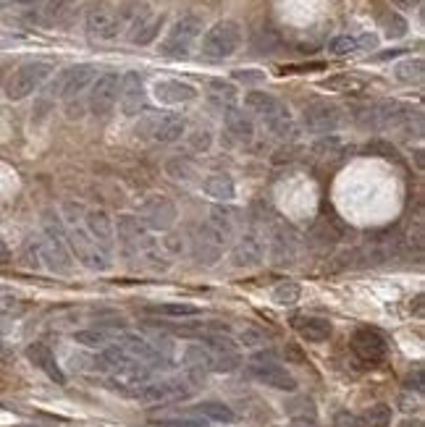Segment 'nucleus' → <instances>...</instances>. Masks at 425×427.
<instances>
[{"label": "nucleus", "mask_w": 425, "mask_h": 427, "mask_svg": "<svg viewBox=\"0 0 425 427\" xmlns=\"http://www.w3.org/2000/svg\"><path fill=\"white\" fill-rule=\"evenodd\" d=\"M192 396V385L184 378H163V380H150L134 393V399L142 404H168V401H181Z\"/></svg>", "instance_id": "11"}, {"label": "nucleus", "mask_w": 425, "mask_h": 427, "mask_svg": "<svg viewBox=\"0 0 425 427\" xmlns=\"http://www.w3.org/2000/svg\"><path fill=\"white\" fill-rule=\"evenodd\" d=\"M212 144V134L208 129H197L189 134V147L194 149V152H208Z\"/></svg>", "instance_id": "43"}, {"label": "nucleus", "mask_w": 425, "mask_h": 427, "mask_svg": "<svg viewBox=\"0 0 425 427\" xmlns=\"http://www.w3.org/2000/svg\"><path fill=\"white\" fill-rule=\"evenodd\" d=\"M203 192L218 202H232L237 197V184L229 173H208L203 178Z\"/></svg>", "instance_id": "27"}, {"label": "nucleus", "mask_w": 425, "mask_h": 427, "mask_svg": "<svg viewBox=\"0 0 425 427\" xmlns=\"http://www.w3.org/2000/svg\"><path fill=\"white\" fill-rule=\"evenodd\" d=\"M113 338H116V333L105 330V328H87V330L74 333L76 344L87 346V349H105V346L113 344Z\"/></svg>", "instance_id": "31"}, {"label": "nucleus", "mask_w": 425, "mask_h": 427, "mask_svg": "<svg viewBox=\"0 0 425 427\" xmlns=\"http://www.w3.org/2000/svg\"><path fill=\"white\" fill-rule=\"evenodd\" d=\"M342 108L328 100H315L302 111V126L310 134H333L342 126Z\"/></svg>", "instance_id": "12"}, {"label": "nucleus", "mask_w": 425, "mask_h": 427, "mask_svg": "<svg viewBox=\"0 0 425 427\" xmlns=\"http://www.w3.org/2000/svg\"><path fill=\"white\" fill-rule=\"evenodd\" d=\"M82 223H84V231L90 233L95 239V244L100 247L105 254L113 257V244H116V223L111 221V215L105 210H82Z\"/></svg>", "instance_id": "17"}, {"label": "nucleus", "mask_w": 425, "mask_h": 427, "mask_svg": "<svg viewBox=\"0 0 425 427\" xmlns=\"http://www.w3.org/2000/svg\"><path fill=\"white\" fill-rule=\"evenodd\" d=\"M397 8H402V11H412V8H417L423 0H391Z\"/></svg>", "instance_id": "48"}, {"label": "nucleus", "mask_w": 425, "mask_h": 427, "mask_svg": "<svg viewBox=\"0 0 425 427\" xmlns=\"http://www.w3.org/2000/svg\"><path fill=\"white\" fill-rule=\"evenodd\" d=\"M184 364L194 372H215V357H212V352L203 344V341L186 346Z\"/></svg>", "instance_id": "28"}, {"label": "nucleus", "mask_w": 425, "mask_h": 427, "mask_svg": "<svg viewBox=\"0 0 425 427\" xmlns=\"http://www.w3.org/2000/svg\"><path fill=\"white\" fill-rule=\"evenodd\" d=\"M145 129H150V137L160 144H174L186 134V118L179 113H166V116H150ZM142 129V131H145Z\"/></svg>", "instance_id": "20"}, {"label": "nucleus", "mask_w": 425, "mask_h": 427, "mask_svg": "<svg viewBox=\"0 0 425 427\" xmlns=\"http://www.w3.org/2000/svg\"><path fill=\"white\" fill-rule=\"evenodd\" d=\"M152 97L160 105H184V102H192L197 97V89L192 84L179 82V79H160L152 84Z\"/></svg>", "instance_id": "22"}, {"label": "nucleus", "mask_w": 425, "mask_h": 427, "mask_svg": "<svg viewBox=\"0 0 425 427\" xmlns=\"http://www.w3.org/2000/svg\"><path fill=\"white\" fill-rule=\"evenodd\" d=\"M405 50H388V53H381V56H376V61H388V58H397L402 56Z\"/></svg>", "instance_id": "50"}, {"label": "nucleus", "mask_w": 425, "mask_h": 427, "mask_svg": "<svg viewBox=\"0 0 425 427\" xmlns=\"http://www.w3.org/2000/svg\"><path fill=\"white\" fill-rule=\"evenodd\" d=\"M137 218L150 233H166L174 228L179 210H176L174 199H168L166 194H150L139 207Z\"/></svg>", "instance_id": "9"}, {"label": "nucleus", "mask_w": 425, "mask_h": 427, "mask_svg": "<svg viewBox=\"0 0 425 427\" xmlns=\"http://www.w3.org/2000/svg\"><path fill=\"white\" fill-rule=\"evenodd\" d=\"M333 425L336 427H362V419L354 417L352 411H339V414L333 417Z\"/></svg>", "instance_id": "46"}, {"label": "nucleus", "mask_w": 425, "mask_h": 427, "mask_svg": "<svg viewBox=\"0 0 425 427\" xmlns=\"http://www.w3.org/2000/svg\"><path fill=\"white\" fill-rule=\"evenodd\" d=\"M194 417L205 419V422H218V425H234L237 422V411H234L229 404H223V401H200L197 407L192 409Z\"/></svg>", "instance_id": "26"}, {"label": "nucleus", "mask_w": 425, "mask_h": 427, "mask_svg": "<svg viewBox=\"0 0 425 427\" xmlns=\"http://www.w3.org/2000/svg\"><path fill=\"white\" fill-rule=\"evenodd\" d=\"M323 87L325 89H360L362 87V82H357L354 76H347V74H342V76H336V79H328V82H323Z\"/></svg>", "instance_id": "44"}, {"label": "nucleus", "mask_w": 425, "mask_h": 427, "mask_svg": "<svg viewBox=\"0 0 425 427\" xmlns=\"http://www.w3.org/2000/svg\"><path fill=\"white\" fill-rule=\"evenodd\" d=\"M247 372H250L258 383L268 385V388L289 390V393L297 390V378L284 364L278 362L273 354H255L250 359V364H247Z\"/></svg>", "instance_id": "8"}, {"label": "nucleus", "mask_w": 425, "mask_h": 427, "mask_svg": "<svg viewBox=\"0 0 425 427\" xmlns=\"http://www.w3.org/2000/svg\"><path fill=\"white\" fill-rule=\"evenodd\" d=\"M241 39H244V32H241L239 21L234 19L215 21L203 37V56L210 58V61L232 58L241 47Z\"/></svg>", "instance_id": "4"}, {"label": "nucleus", "mask_w": 425, "mask_h": 427, "mask_svg": "<svg viewBox=\"0 0 425 427\" xmlns=\"http://www.w3.org/2000/svg\"><path fill=\"white\" fill-rule=\"evenodd\" d=\"M263 257H265V244L260 239V233L255 231L241 233L232 247V254H229L234 268H255L263 262Z\"/></svg>", "instance_id": "19"}, {"label": "nucleus", "mask_w": 425, "mask_h": 427, "mask_svg": "<svg viewBox=\"0 0 425 427\" xmlns=\"http://www.w3.org/2000/svg\"><path fill=\"white\" fill-rule=\"evenodd\" d=\"M425 74L423 58H405L402 63L394 66V79L402 84H420Z\"/></svg>", "instance_id": "30"}, {"label": "nucleus", "mask_w": 425, "mask_h": 427, "mask_svg": "<svg viewBox=\"0 0 425 427\" xmlns=\"http://www.w3.org/2000/svg\"><path fill=\"white\" fill-rule=\"evenodd\" d=\"M352 352L360 357L362 362H383L388 354V341L386 335L376 330V328H357L352 333Z\"/></svg>", "instance_id": "16"}, {"label": "nucleus", "mask_w": 425, "mask_h": 427, "mask_svg": "<svg viewBox=\"0 0 425 427\" xmlns=\"http://www.w3.org/2000/svg\"><path fill=\"white\" fill-rule=\"evenodd\" d=\"M223 123H226V131L232 134L237 142H252L255 140V121H252L250 113H244L241 108H226L223 111Z\"/></svg>", "instance_id": "25"}, {"label": "nucleus", "mask_w": 425, "mask_h": 427, "mask_svg": "<svg viewBox=\"0 0 425 427\" xmlns=\"http://www.w3.org/2000/svg\"><path fill=\"white\" fill-rule=\"evenodd\" d=\"M79 0H47L45 8H42V21L45 24H61V21L71 13Z\"/></svg>", "instance_id": "35"}, {"label": "nucleus", "mask_w": 425, "mask_h": 427, "mask_svg": "<svg viewBox=\"0 0 425 427\" xmlns=\"http://www.w3.org/2000/svg\"><path fill=\"white\" fill-rule=\"evenodd\" d=\"M203 35V19L197 13H186L168 29L166 39L160 42V56L166 58H186L192 53L194 42Z\"/></svg>", "instance_id": "5"}, {"label": "nucleus", "mask_w": 425, "mask_h": 427, "mask_svg": "<svg viewBox=\"0 0 425 427\" xmlns=\"http://www.w3.org/2000/svg\"><path fill=\"white\" fill-rule=\"evenodd\" d=\"M64 228H66V247H68V252L74 254L76 260L82 262L84 268L100 270V273L111 268V254H105V252L95 244L92 236L84 231L82 221H76V218H71V215H66Z\"/></svg>", "instance_id": "3"}, {"label": "nucleus", "mask_w": 425, "mask_h": 427, "mask_svg": "<svg viewBox=\"0 0 425 427\" xmlns=\"http://www.w3.org/2000/svg\"><path fill=\"white\" fill-rule=\"evenodd\" d=\"M27 359L37 370H42L50 378L53 383H58V385H64L66 383V375H64V370H61V364H58V359H56V354H53V349L50 346H45V344H29L27 346Z\"/></svg>", "instance_id": "23"}, {"label": "nucleus", "mask_w": 425, "mask_h": 427, "mask_svg": "<svg viewBox=\"0 0 425 427\" xmlns=\"http://www.w3.org/2000/svg\"><path fill=\"white\" fill-rule=\"evenodd\" d=\"M294 328H297V333L302 335L305 341H310V344H323V341H328L331 333H333L331 320L318 317V315L294 317Z\"/></svg>", "instance_id": "24"}, {"label": "nucleus", "mask_w": 425, "mask_h": 427, "mask_svg": "<svg viewBox=\"0 0 425 427\" xmlns=\"http://www.w3.org/2000/svg\"><path fill=\"white\" fill-rule=\"evenodd\" d=\"M42 221H45V225H42L45 233L32 236L24 244V254L32 262V268L66 276V273H71V254L66 247V228L56 213H45Z\"/></svg>", "instance_id": "1"}, {"label": "nucleus", "mask_w": 425, "mask_h": 427, "mask_svg": "<svg viewBox=\"0 0 425 427\" xmlns=\"http://www.w3.org/2000/svg\"><path fill=\"white\" fill-rule=\"evenodd\" d=\"M119 84L121 76L113 74V71L95 76V82L90 84V111L97 118H105L116 108V102H119Z\"/></svg>", "instance_id": "14"}, {"label": "nucleus", "mask_w": 425, "mask_h": 427, "mask_svg": "<svg viewBox=\"0 0 425 427\" xmlns=\"http://www.w3.org/2000/svg\"><path fill=\"white\" fill-rule=\"evenodd\" d=\"M8 3H13V6H35L40 0H8Z\"/></svg>", "instance_id": "51"}, {"label": "nucleus", "mask_w": 425, "mask_h": 427, "mask_svg": "<svg viewBox=\"0 0 425 427\" xmlns=\"http://www.w3.org/2000/svg\"><path fill=\"white\" fill-rule=\"evenodd\" d=\"M166 173L171 178H176V181H184V184H189V181H194V176H197V171H194V166H189V163H184V160H168L166 163Z\"/></svg>", "instance_id": "40"}, {"label": "nucleus", "mask_w": 425, "mask_h": 427, "mask_svg": "<svg viewBox=\"0 0 425 427\" xmlns=\"http://www.w3.org/2000/svg\"><path fill=\"white\" fill-rule=\"evenodd\" d=\"M152 315L160 317H174V320H186V317H200L203 315V307L194 304H179V302H168V304H155L150 307Z\"/></svg>", "instance_id": "32"}, {"label": "nucleus", "mask_w": 425, "mask_h": 427, "mask_svg": "<svg viewBox=\"0 0 425 427\" xmlns=\"http://www.w3.org/2000/svg\"><path fill=\"white\" fill-rule=\"evenodd\" d=\"M284 411H287L289 417L297 419V422H310L315 425V419H318V409H315V401L307 399V396H292V399L284 401Z\"/></svg>", "instance_id": "29"}, {"label": "nucleus", "mask_w": 425, "mask_h": 427, "mask_svg": "<svg viewBox=\"0 0 425 427\" xmlns=\"http://www.w3.org/2000/svg\"><path fill=\"white\" fill-rule=\"evenodd\" d=\"M247 111L255 113L263 126L281 142H292L297 137V126L292 118V111L287 108V102L278 100L276 94L270 92H250L244 97Z\"/></svg>", "instance_id": "2"}, {"label": "nucleus", "mask_w": 425, "mask_h": 427, "mask_svg": "<svg viewBox=\"0 0 425 427\" xmlns=\"http://www.w3.org/2000/svg\"><path fill=\"white\" fill-rule=\"evenodd\" d=\"M357 42H360V50H376V47H378V37H376V35H368V32L360 35Z\"/></svg>", "instance_id": "47"}, {"label": "nucleus", "mask_w": 425, "mask_h": 427, "mask_svg": "<svg viewBox=\"0 0 425 427\" xmlns=\"http://www.w3.org/2000/svg\"><path fill=\"white\" fill-rule=\"evenodd\" d=\"M405 390L407 393H423V388H425V375H423V367H415L412 372H407V378H405Z\"/></svg>", "instance_id": "42"}, {"label": "nucleus", "mask_w": 425, "mask_h": 427, "mask_svg": "<svg viewBox=\"0 0 425 427\" xmlns=\"http://www.w3.org/2000/svg\"><path fill=\"white\" fill-rule=\"evenodd\" d=\"M97 76V68L92 63H76V66H68L66 71L56 76V82L50 84L47 94L50 97H64V100H74L76 94H82L90 84L95 82Z\"/></svg>", "instance_id": "10"}, {"label": "nucleus", "mask_w": 425, "mask_h": 427, "mask_svg": "<svg viewBox=\"0 0 425 427\" xmlns=\"http://www.w3.org/2000/svg\"><path fill=\"white\" fill-rule=\"evenodd\" d=\"M402 427H423V422H420V419H405Z\"/></svg>", "instance_id": "52"}, {"label": "nucleus", "mask_w": 425, "mask_h": 427, "mask_svg": "<svg viewBox=\"0 0 425 427\" xmlns=\"http://www.w3.org/2000/svg\"><path fill=\"white\" fill-rule=\"evenodd\" d=\"M232 76H234V82L247 84V87L265 82V71H260V68H237Z\"/></svg>", "instance_id": "41"}, {"label": "nucleus", "mask_w": 425, "mask_h": 427, "mask_svg": "<svg viewBox=\"0 0 425 427\" xmlns=\"http://www.w3.org/2000/svg\"><path fill=\"white\" fill-rule=\"evenodd\" d=\"M113 344L121 346L131 359L142 362L145 367H150V370H157V367H166L168 364L166 354L160 352L155 344H150L148 338H142V335L137 333H116Z\"/></svg>", "instance_id": "13"}, {"label": "nucleus", "mask_w": 425, "mask_h": 427, "mask_svg": "<svg viewBox=\"0 0 425 427\" xmlns=\"http://www.w3.org/2000/svg\"><path fill=\"white\" fill-rule=\"evenodd\" d=\"M360 50V42H357V35H336V37L328 42V53L331 56H352Z\"/></svg>", "instance_id": "38"}, {"label": "nucleus", "mask_w": 425, "mask_h": 427, "mask_svg": "<svg viewBox=\"0 0 425 427\" xmlns=\"http://www.w3.org/2000/svg\"><path fill=\"white\" fill-rule=\"evenodd\" d=\"M299 244H297V233L287 223H276L268 239V257L276 268H289L294 265Z\"/></svg>", "instance_id": "15"}, {"label": "nucleus", "mask_w": 425, "mask_h": 427, "mask_svg": "<svg viewBox=\"0 0 425 427\" xmlns=\"http://www.w3.org/2000/svg\"><path fill=\"white\" fill-rule=\"evenodd\" d=\"M223 244H226V236L210 223H200L189 231V252H192V260L197 262V265H203V268H212L215 262L221 260Z\"/></svg>", "instance_id": "7"}, {"label": "nucleus", "mask_w": 425, "mask_h": 427, "mask_svg": "<svg viewBox=\"0 0 425 427\" xmlns=\"http://www.w3.org/2000/svg\"><path fill=\"white\" fill-rule=\"evenodd\" d=\"M208 89H210V97L218 102H226V108H232L234 97H237V87L232 82H223V79H210L208 82Z\"/></svg>", "instance_id": "39"}, {"label": "nucleus", "mask_w": 425, "mask_h": 427, "mask_svg": "<svg viewBox=\"0 0 425 427\" xmlns=\"http://www.w3.org/2000/svg\"><path fill=\"white\" fill-rule=\"evenodd\" d=\"M50 74H53V63H47V61H27V63H21L11 74L8 84H6L8 100L19 102L32 92H37L40 87L50 79Z\"/></svg>", "instance_id": "6"}, {"label": "nucleus", "mask_w": 425, "mask_h": 427, "mask_svg": "<svg viewBox=\"0 0 425 427\" xmlns=\"http://www.w3.org/2000/svg\"><path fill=\"white\" fill-rule=\"evenodd\" d=\"M8 260H11V247H8V242L0 236V265H6Z\"/></svg>", "instance_id": "49"}, {"label": "nucleus", "mask_w": 425, "mask_h": 427, "mask_svg": "<svg viewBox=\"0 0 425 427\" xmlns=\"http://www.w3.org/2000/svg\"><path fill=\"white\" fill-rule=\"evenodd\" d=\"M381 27H383V35L388 39H402L407 35V29H409V24H407L402 13H386V16H381Z\"/></svg>", "instance_id": "37"}, {"label": "nucleus", "mask_w": 425, "mask_h": 427, "mask_svg": "<svg viewBox=\"0 0 425 427\" xmlns=\"http://www.w3.org/2000/svg\"><path fill=\"white\" fill-rule=\"evenodd\" d=\"M119 102L124 116H137L145 102V82L139 71H126L119 84Z\"/></svg>", "instance_id": "21"}, {"label": "nucleus", "mask_w": 425, "mask_h": 427, "mask_svg": "<svg viewBox=\"0 0 425 427\" xmlns=\"http://www.w3.org/2000/svg\"><path fill=\"white\" fill-rule=\"evenodd\" d=\"M163 24H166V13H152V16H150V19L145 21V24H142V27H139L129 39L134 42V45H150V42L157 37V32L163 29Z\"/></svg>", "instance_id": "33"}, {"label": "nucleus", "mask_w": 425, "mask_h": 427, "mask_svg": "<svg viewBox=\"0 0 425 427\" xmlns=\"http://www.w3.org/2000/svg\"><path fill=\"white\" fill-rule=\"evenodd\" d=\"M84 29H87V35L95 39H116L121 32V16L111 6H92V8L87 11V16H84Z\"/></svg>", "instance_id": "18"}, {"label": "nucleus", "mask_w": 425, "mask_h": 427, "mask_svg": "<svg viewBox=\"0 0 425 427\" xmlns=\"http://www.w3.org/2000/svg\"><path fill=\"white\" fill-rule=\"evenodd\" d=\"M360 419L362 427H388L394 419V409L388 404H373V407L365 409V414Z\"/></svg>", "instance_id": "34"}, {"label": "nucleus", "mask_w": 425, "mask_h": 427, "mask_svg": "<svg viewBox=\"0 0 425 427\" xmlns=\"http://www.w3.org/2000/svg\"><path fill=\"white\" fill-rule=\"evenodd\" d=\"M157 427H208V422L200 417H176V419H160Z\"/></svg>", "instance_id": "45"}, {"label": "nucleus", "mask_w": 425, "mask_h": 427, "mask_svg": "<svg viewBox=\"0 0 425 427\" xmlns=\"http://www.w3.org/2000/svg\"><path fill=\"white\" fill-rule=\"evenodd\" d=\"M299 297H302V286L294 283V280H284V283H276V286H273V302L281 307L297 304Z\"/></svg>", "instance_id": "36"}]
</instances>
